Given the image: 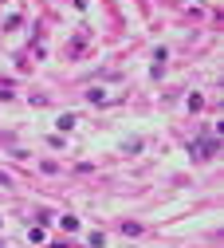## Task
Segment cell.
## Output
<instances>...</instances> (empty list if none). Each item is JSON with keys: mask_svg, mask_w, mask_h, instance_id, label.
Wrapping results in <instances>:
<instances>
[{"mask_svg": "<svg viewBox=\"0 0 224 248\" xmlns=\"http://www.w3.org/2000/svg\"><path fill=\"white\" fill-rule=\"evenodd\" d=\"M193 154H197V158H212V154H216V142L201 138V142H193Z\"/></svg>", "mask_w": 224, "mask_h": 248, "instance_id": "cell-1", "label": "cell"}]
</instances>
